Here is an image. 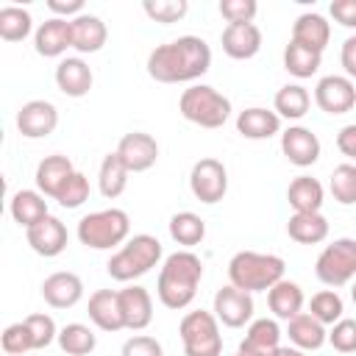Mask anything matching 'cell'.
<instances>
[{"label":"cell","instance_id":"6da1fadb","mask_svg":"<svg viewBox=\"0 0 356 356\" xmlns=\"http://www.w3.org/2000/svg\"><path fill=\"white\" fill-rule=\"evenodd\" d=\"M211 67V47L200 36H178L156 44L147 56V75L159 83H189Z\"/></svg>","mask_w":356,"mask_h":356},{"label":"cell","instance_id":"7a4b0ae2","mask_svg":"<svg viewBox=\"0 0 356 356\" xmlns=\"http://www.w3.org/2000/svg\"><path fill=\"white\" fill-rule=\"evenodd\" d=\"M200 281H203L200 256H195L192 250H175L161 261L159 281H156V295H159L161 306H167L172 312H181L195 300Z\"/></svg>","mask_w":356,"mask_h":356},{"label":"cell","instance_id":"3957f363","mask_svg":"<svg viewBox=\"0 0 356 356\" xmlns=\"http://www.w3.org/2000/svg\"><path fill=\"white\" fill-rule=\"evenodd\" d=\"M284 259L275 253H259V250H239L228 261V284L245 292H267L284 278Z\"/></svg>","mask_w":356,"mask_h":356},{"label":"cell","instance_id":"277c9868","mask_svg":"<svg viewBox=\"0 0 356 356\" xmlns=\"http://www.w3.org/2000/svg\"><path fill=\"white\" fill-rule=\"evenodd\" d=\"M164 250H161V242L153 236V234H134L128 236V242L122 248H117L106 264L108 275L114 281H134V278H142L147 275L153 267H159Z\"/></svg>","mask_w":356,"mask_h":356},{"label":"cell","instance_id":"5b68a950","mask_svg":"<svg viewBox=\"0 0 356 356\" xmlns=\"http://www.w3.org/2000/svg\"><path fill=\"white\" fill-rule=\"evenodd\" d=\"M78 242L89 250H114L128 242L131 234V217L122 209H100L92 214H83L78 220Z\"/></svg>","mask_w":356,"mask_h":356},{"label":"cell","instance_id":"8992f818","mask_svg":"<svg viewBox=\"0 0 356 356\" xmlns=\"http://www.w3.org/2000/svg\"><path fill=\"white\" fill-rule=\"evenodd\" d=\"M178 111L186 122L200 128H222L231 117V100L209 83H192L181 92Z\"/></svg>","mask_w":356,"mask_h":356},{"label":"cell","instance_id":"52a82bcc","mask_svg":"<svg viewBox=\"0 0 356 356\" xmlns=\"http://www.w3.org/2000/svg\"><path fill=\"white\" fill-rule=\"evenodd\" d=\"M178 337L184 345V356H220L222 353V337H220V320L214 312H189L184 314L178 325Z\"/></svg>","mask_w":356,"mask_h":356},{"label":"cell","instance_id":"ba28073f","mask_svg":"<svg viewBox=\"0 0 356 356\" xmlns=\"http://www.w3.org/2000/svg\"><path fill=\"white\" fill-rule=\"evenodd\" d=\"M314 275L325 286H345L356 278V239L339 236L331 245H325L314 261Z\"/></svg>","mask_w":356,"mask_h":356},{"label":"cell","instance_id":"9c48e42d","mask_svg":"<svg viewBox=\"0 0 356 356\" xmlns=\"http://www.w3.org/2000/svg\"><path fill=\"white\" fill-rule=\"evenodd\" d=\"M189 189L206 206L220 203L225 197V192H228V170H225V164L220 159H211V156L195 161L192 172H189Z\"/></svg>","mask_w":356,"mask_h":356},{"label":"cell","instance_id":"30bf717a","mask_svg":"<svg viewBox=\"0 0 356 356\" xmlns=\"http://www.w3.org/2000/svg\"><path fill=\"white\" fill-rule=\"evenodd\" d=\"M253 309H256L253 306V295L245 292V289H236L234 284L217 289L214 306H211L214 317L225 328H245V325H250L253 323Z\"/></svg>","mask_w":356,"mask_h":356},{"label":"cell","instance_id":"8fae6325","mask_svg":"<svg viewBox=\"0 0 356 356\" xmlns=\"http://www.w3.org/2000/svg\"><path fill=\"white\" fill-rule=\"evenodd\" d=\"M314 103L331 117L348 114L356 106V83L348 75H323L314 86Z\"/></svg>","mask_w":356,"mask_h":356},{"label":"cell","instance_id":"7c38bea8","mask_svg":"<svg viewBox=\"0 0 356 356\" xmlns=\"http://www.w3.org/2000/svg\"><path fill=\"white\" fill-rule=\"evenodd\" d=\"M58 125V108L50 100H28L17 111V131L25 139H44Z\"/></svg>","mask_w":356,"mask_h":356},{"label":"cell","instance_id":"4fadbf2b","mask_svg":"<svg viewBox=\"0 0 356 356\" xmlns=\"http://www.w3.org/2000/svg\"><path fill=\"white\" fill-rule=\"evenodd\" d=\"M117 156L128 172H147L159 161V142L145 131H131L117 142Z\"/></svg>","mask_w":356,"mask_h":356},{"label":"cell","instance_id":"5bb4252c","mask_svg":"<svg viewBox=\"0 0 356 356\" xmlns=\"http://www.w3.org/2000/svg\"><path fill=\"white\" fill-rule=\"evenodd\" d=\"M25 242L31 245L33 253H39L44 259H53V256L64 253V248L70 242V234H67V225L58 217L47 214L42 222H36L25 231Z\"/></svg>","mask_w":356,"mask_h":356},{"label":"cell","instance_id":"9a60e30c","mask_svg":"<svg viewBox=\"0 0 356 356\" xmlns=\"http://www.w3.org/2000/svg\"><path fill=\"white\" fill-rule=\"evenodd\" d=\"M320 139L312 128L303 125H289L281 134V153L289 159V164L295 167H312L320 159Z\"/></svg>","mask_w":356,"mask_h":356},{"label":"cell","instance_id":"2e32d148","mask_svg":"<svg viewBox=\"0 0 356 356\" xmlns=\"http://www.w3.org/2000/svg\"><path fill=\"white\" fill-rule=\"evenodd\" d=\"M42 298L53 309H72L83 298V281L70 270L50 273L42 281Z\"/></svg>","mask_w":356,"mask_h":356},{"label":"cell","instance_id":"e0dca14e","mask_svg":"<svg viewBox=\"0 0 356 356\" xmlns=\"http://www.w3.org/2000/svg\"><path fill=\"white\" fill-rule=\"evenodd\" d=\"M281 348V328L270 317H259L248 325L245 339L239 342V356H275Z\"/></svg>","mask_w":356,"mask_h":356},{"label":"cell","instance_id":"ac0fdd59","mask_svg":"<svg viewBox=\"0 0 356 356\" xmlns=\"http://www.w3.org/2000/svg\"><path fill=\"white\" fill-rule=\"evenodd\" d=\"M222 53L236 61H248L261 50V31L256 22H242V25H225L220 36Z\"/></svg>","mask_w":356,"mask_h":356},{"label":"cell","instance_id":"d6986e66","mask_svg":"<svg viewBox=\"0 0 356 356\" xmlns=\"http://www.w3.org/2000/svg\"><path fill=\"white\" fill-rule=\"evenodd\" d=\"M120 309H122V323L128 331H142L153 323V298L139 284L120 289Z\"/></svg>","mask_w":356,"mask_h":356},{"label":"cell","instance_id":"ffe728a7","mask_svg":"<svg viewBox=\"0 0 356 356\" xmlns=\"http://www.w3.org/2000/svg\"><path fill=\"white\" fill-rule=\"evenodd\" d=\"M92 83H95L92 67L81 56H67L58 61V67H56L58 92H64L67 97H83V95H89Z\"/></svg>","mask_w":356,"mask_h":356},{"label":"cell","instance_id":"44dd1931","mask_svg":"<svg viewBox=\"0 0 356 356\" xmlns=\"http://www.w3.org/2000/svg\"><path fill=\"white\" fill-rule=\"evenodd\" d=\"M33 47H36V53L44 56V58H58L61 53H67V47H72L70 19H61V17L44 19V22L33 31Z\"/></svg>","mask_w":356,"mask_h":356},{"label":"cell","instance_id":"7402d4cb","mask_svg":"<svg viewBox=\"0 0 356 356\" xmlns=\"http://www.w3.org/2000/svg\"><path fill=\"white\" fill-rule=\"evenodd\" d=\"M86 312H89V320L100 328V331H120L125 328L122 323V309H120V289H97L89 295V303H86Z\"/></svg>","mask_w":356,"mask_h":356},{"label":"cell","instance_id":"603a6c76","mask_svg":"<svg viewBox=\"0 0 356 356\" xmlns=\"http://www.w3.org/2000/svg\"><path fill=\"white\" fill-rule=\"evenodd\" d=\"M70 31H72V47L78 53H97V50H103L106 39H108L106 22L97 14H89V11L70 19Z\"/></svg>","mask_w":356,"mask_h":356},{"label":"cell","instance_id":"cb8c5ba5","mask_svg":"<svg viewBox=\"0 0 356 356\" xmlns=\"http://www.w3.org/2000/svg\"><path fill=\"white\" fill-rule=\"evenodd\" d=\"M328 39H331V22L317 11H306L292 22V42H298L314 53H323Z\"/></svg>","mask_w":356,"mask_h":356},{"label":"cell","instance_id":"d4e9b609","mask_svg":"<svg viewBox=\"0 0 356 356\" xmlns=\"http://www.w3.org/2000/svg\"><path fill=\"white\" fill-rule=\"evenodd\" d=\"M75 172L72 161L61 153H53V156H44L39 164H36V189L44 195V197H53L58 195V189L67 184V178Z\"/></svg>","mask_w":356,"mask_h":356},{"label":"cell","instance_id":"484cf974","mask_svg":"<svg viewBox=\"0 0 356 356\" xmlns=\"http://www.w3.org/2000/svg\"><path fill=\"white\" fill-rule=\"evenodd\" d=\"M236 131L245 136V139H270L281 131V117L270 108H261V106H250L245 111L236 114Z\"/></svg>","mask_w":356,"mask_h":356},{"label":"cell","instance_id":"4316f807","mask_svg":"<svg viewBox=\"0 0 356 356\" xmlns=\"http://www.w3.org/2000/svg\"><path fill=\"white\" fill-rule=\"evenodd\" d=\"M303 303H306L303 289L295 281L281 278L273 289H267V306H270V312H273L275 320H286L289 323L292 317H298L303 312Z\"/></svg>","mask_w":356,"mask_h":356},{"label":"cell","instance_id":"83f0119b","mask_svg":"<svg viewBox=\"0 0 356 356\" xmlns=\"http://www.w3.org/2000/svg\"><path fill=\"white\" fill-rule=\"evenodd\" d=\"M8 211L14 217L17 225H22L25 231L36 222H42L50 211H47V200L39 189H19L11 195V203H8Z\"/></svg>","mask_w":356,"mask_h":356},{"label":"cell","instance_id":"f1b7e54d","mask_svg":"<svg viewBox=\"0 0 356 356\" xmlns=\"http://www.w3.org/2000/svg\"><path fill=\"white\" fill-rule=\"evenodd\" d=\"M286 337L295 348L300 350H317L328 342V331L320 320H314L309 312H300L298 317H292L286 323Z\"/></svg>","mask_w":356,"mask_h":356},{"label":"cell","instance_id":"f546056e","mask_svg":"<svg viewBox=\"0 0 356 356\" xmlns=\"http://www.w3.org/2000/svg\"><path fill=\"white\" fill-rule=\"evenodd\" d=\"M286 234L298 245H320L328 236V220L320 211H295L286 222Z\"/></svg>","mask_w":356,"mask_h":356},{"label":"cell","instance_id":"4dcf8cb0","mask_svg":"<svg viewBox=\"0 0 356 356\" xmlns=\"http://www.w3.org/2000/svg\"><path fill=\"white\" fill-rule=\"evenodd\" d=\"M286 200L295 211H320L323 209V200H325V189L317 178L312 175H298L289 181V189H286Z\"/></svg>","mask_w":356,"mask_h":356},{"label":"cell","instance_id":"1f68e13d","mask_svg":"<svg viewBox=\"0 0 356 356\" xmlns=\"http://www.w3.org/2000/svg\"><path fill=\"white\" fill-rule=\"evenodd\" d=\"M312 108V95L306 86L300 83H286L275 92V100H273V111L281 117V120H300L306 117Z\"/></svg>","mask_w":356,"mask_h":356},{"label":"cell","instance_id":"d6a6232c","mask_svg":"<svg viewBox=\"0 0 356 356\" xmlns=\"http://www.w3.org/2000/svg\"><path fill=\"white\" fill-rule=\"evenodd\" d=\"M128 167L122 164V159L117 156V150L114 153H106L103 156V161H100V170H97V186H100V195L106 197V200H114V197H120L122 192H125V186H128Z\"/></svg>","mask_w":356,"mask_h":356},{"label":"cell","instance_id":"836d02e7","mask_svg":"<svg viewBox=\"0 0 356 356\" xmlns=\"http://www.w3.org/2000/svg\"><path fill=\"white\" fill-rule=\"evenodd\" d=\"M170 236L181 248H195L206 239V220L195 211H178L170 217Z\"/></svg>","mask_w":356,"mask_h":356},{"label":"cell","instance_id":"e575fe53","mask_svg":"<svg viewBox=\"0 0 356 356\" xmlns=\"http://www.w3.org/2000/svg\"><path fill=\"white\" fill-rule=\"evenodd\" d=\"M56 342L67 356H89L97 348V334L83 323H67L64 328H58Z\"/></svg>","mask_w":356,"mask_h":356},{"label":"cell","instance_id":"d590c367","mask_svg":"<svg viewBox=\"0 0 356 356\" xmlns=\"http://www.w3.org/2000/svg\"><path fill=\"white\" fill-rule=\"evenodd\" d=\"M323 64V53H314L298 42L289 39V44L284 47V70L295 78H312Z\"/></svg>","mask_w":356,"mask_h":356},{"label":"cell","instance_id":"8d00e7d4","mask_svg":"<svg viewBox=\"0 0 356 356\" xmlns=\"http://www.w3.org/2000/svg\"><path fill=\"white\" fill-rule=\"evenodd\" d=\"M33 31V17L22 6H3L0 8V39L6 42H22Z\"/></svg>","mask_w":356,"mask_h":356},{"label":"cell","instance_id":"74e56055","mask_svg":"<svg viewBox=\"0 0 356 356\" xmlns=\"http://www.w3.org/2000/svg\"><path fill=\"white\" fill-rule=\"evenodd\" d=\"M342 312H345V303L339 298L337 289H320L317 295H312L309 300V314L314 320H320L323 325H334L342 320Z\"/></svg>","mask_w":356,"mask_h":356},{"label":"cell","instance_id":"f35d334b","mask_svg":"<svg viewBox=\"0 0 356 356\" xmlns=\"http://www.w3.org/2000/svg\"><path fill=\"white\" fill-rule=\"evenodd\" d=\"M328 189H331V195H334L337 203L353 206L356 203V164L353 161H345V164L334 167L331 181H328Z\"/></svg>","mask_w":356,"mask_h":356},{"label":"cell","instance_id":"ab89813d","mask_svg":"<svg viewBox=\"0 0 356 356\" xmlns=\"http://www.w3.org/2000/svg\"><path fill=\"white\" fill-rule=\"evenodd\" d=\"M56 200H58L61 209H78V206H83V203L89 200V178L75 170V172L67 178V184L58 189Z\"/></svg>","mask_w":356,"mask_h":356},{"label":"cell","instance_id":"60d3db41","mask_svg":"<svg viewBox=\"0 0 356 356\" xmlns=\"http://www.w3.org/2000/svg\"><path fill=\"white\" fill-rule=\"evenodd\" d=\"M25 325L31 331V339H33V350H42L47 345H53L58 339V328H56V320L44 312H36V314H28L25 317Z\"/></svg>","mask_w":356,"mask_h":356},{"label":"cell","instance_id":"b9f144b4","mask_svg":"<svg viewBox=\"0 0 356 356\" xmlns=\"http://www.w3.org/2000/svg\"><path fill=\"white\" fill-rule=\"evenodd\" d=\"M0 345H3L6 356H25L28 350H33V339H31V331H28L25 320L6 325L3 334H0Z\"/></svg>","mask_w":356,"mask_h":356},{"label":"cell","instance_id":"7bdbcfd3","mask_svg":"<svg viewBox=\"0 0 356 356\" xmlns=\"http://www.w3.org/2000/svg\"><path fill=\"white\" fill-rule=\"evenodd\" d=\"M142 8H145V14H147L153 22L170 25V22H178L181 17H186L189 3H186V0H145Z\"/></svg>","mask_w":356,"mask_h":356},{"label":"cell","instance_id":"ee69618b","mask_svg":"<svg viewBox=\"0 0 356 356\" xmlns=\"http://www.w3.org/2000/svg\"><path fill=\"white\" fill-rule=\"evenodd\" d=\"M328 342L339 353H356V320L342 317L339 323H334L328 331Z\"/></svg>","mask_w":356,"mask_h":356},{"label":"cell","instance_id":"f6af8a7d","mask_svg":"<svg viewBox=\"0 0 356 356\" xmlns=\"http://www.w3.org/2000/svg\"><path fill=\"white\" fill-rule=\"evenodd\" d=\"M256 11H259L256 0H220V14L228 19V25L253 22Z\"/></svg>","mask_w":356,"mask_h":356},{"label":"cell","instance_id":"bcb514c9","mask_svg":"<svg viewBox=\"0 0 356 356\" xmlns=\"http://www.w3.org/2000/svg\"><path fill=\"white\" fill-rule=\"evenodd\" d=\"M120 356H164V348L156 337H147V334H136V337H128L122 342V353Z\"/></svg>","mask_w":356,"mask_h":356},{"label":"cell","instance_id":"7dc6e473","mask_svg":"<svg viewBox=\"0 0 356 356\" xmlns=\"http://www.w3.org/2000/svg\"><path fill=\"white\" fill-rule=\"evenodd\" d=\"M328 11L342 28H356V0H334Z\"/></svg>","mask_w":356,"mask_h":356},{"label":"cell","instance_id":"c3c4849f","mask_svg":"<svg viewBox=\"0 0 356 356\" xmlns=\"http://www.w3.org/2000/svg\"><path fill=\"white\" fill-rule=\"evenodd\" d=\"M47 8L53 11V17L75 19L83 14V0H47Z\"/></svg>","mask_w":356,"mask_h":356},{"label":"cell","instance_id":"681fc988","mask_svg":"<svg viewBox=\"0 0 356 356\" xmlns=\"http://www.w3.org/2000/svg\"><path fill=\"white\" fill-rule=\"evenodd\" d=\"M337 147H339L342 156H348L350 161H356V122L339 128V134H337Z\"/></svg>","mask_w":356,"mask_h":356},{"label":"cell","instance_id":"f907efd6","mask_svg":"<svg viewBox=\"0 0 356 356\" xmlns=\"http://www.w3.org/2000/svg\"><path fill=\"white\" fill-rule=\"evenodd\" d=\"M339 61H342V70H345V75L353 81V78H356V33H353V36H348V39L342 42V50H339Z\"/></svg>","mask_w":356,"mask_h":356},{"label":"cell","instance_id":"816d5d0a","mask_svg":"<svg viewBox=\"0 0 356 356\" xmlns=\"http://www.w3.org/2000/svg\"><path fill=\"white\" fill-rule=\"evenodd\" d=\"M275 356H306V350H300V348H295V345H281L278 350H275Z\"/></svg>","mask_w":356,"mask_h":356},{"label":"cell","instance_id":"f5cc1de1","mask_svg":"<svg viewBox=\"0 0 356 356\" xmlns=\"http://www.w3.org/2000/svg\"><path fill=\"white\" fill-rule=\"evenodd\" d=\"M350 298H353V303H356V278H353V284H350Z\"/></svg>","mask_w":356,"mask_h":356},{"label":"cell","instance_id":"db71d44e","mask_svg":"<svg viewBox=\"0 0 356 356\" xmlns=\"http://www.w3.org/2000/svg\"><path fill=\"white\" fill-rule=\"evenodd\" d=\"M234 356H239V353H234Z\"/></svg>","mask_w":356,"mask_h":356}]
</instances>
